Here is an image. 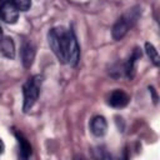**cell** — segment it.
Instances as JSON below:
<instances>
[{
	"mask_svg": "<svg viewBox=\"0 0 160 160\" xmlns=\"http://www.w3.org/2000/svg\"><path fill=\"white\" fill-rule=\"evenodd\" d=\"M49 45L59 61L62 64L76 65L79 60V45L74 32L62 26L52 28L48 34Z\"/></svg>",
	"mask_w": 160,
	"mask_h": 160,
	"instance_id": "6da1fadb",
	"label": "cell"
},
{
	"mask_svg": "<svg viewBox=\"0 0 160 160\" xmlns=\"http://www.w3.org/2000/svg\"><path fill=\"white\" fill-rule=\"evenodd\" d=\"M40 88H41V78L40 76H32L30 78L25 85H24V111H29L34 104L36 102L39 94H40Z\"/></svg>",
	"mask_w": 160,
	"mask_h": 160,
	"instance_id": "7a4b0ae2",
	"label": "cell"
},
{
	"mask_svg": "<svg viewBox=\"0 0 160 160\" xmlns=\"http://www.w3.org/2000/svg\"><path fill=\"white\" fill-rule=\"evenodd\" d=\"M135 19H136V16H132L131 12H129V14L121 16V18L115 22V25H114V28H112V38H114L115 40L122 39L124 35L128 32L129 28L131 26V24L135 21Z\"/></svg>",
	"mask_w": 160,
	"mask_h": 160,
	"instance_id": "3957f363",
	"label": "cell"
},
{
	"mask_svg": "<svg viewBox=\"0 0 160 160\" xmlns=\"http://www.w3.org/2000/svg\"><path fill=\"white\" fill-rule=\"evenodd\" d=\"M0 15L5 22L14 24L19 18V9L10 0H4L0 5Z\"/></svg>",
	"mask_w": 160,
	"mask_h": 160,
	"instance_id": "277c9868",
	"label": "cell"
},
{
	"mask_svg": "<svg viewBox=\"0 0 160 160\" xmlns=\"http://www.w3.org/2000/svg\"><path fill=\"white\" fill-rule=\"evenodd\" d=\"M129 101H130L129 95L122 90H114L108 99L109 105H111L112 108H118V109L126 106L129 104Z\"/></svg>",
	"mask_w": 160,
	"mask_h": 160,
	"instance_id": "5b68a950",
	"label": "cell"
},
{
	"mask_svg": "<svg viewBox=\"0 0 160 160\" xmlns=\"http://www.w3.org/2000/svg\"><path fill=\"white\" fill-rule=\"evenodd\" d=\"M34 58H35V46L32 45V42L26 41L21 49V60H22L24 66L30 68L34 61Z\"/></svg>",
	"mask_w": 160,
	"mask_h": 160,
	"instance_id": "8992f818",
	"label": "cell"
},
{
	"mask_svg": "<svg viewBox=\"0 0 160 160\" xmlns=\"http://www.w3.org/2000/svg\"><path fill=\"white\" fill-rule=\"evenodd\" d=\"M90 129L95 136L105 135V132L108 130V124H106L105 118L104 116H95L90 122Z\"/></svg>",
	"mask_w": 160,
	"mask_h": 160,
	"instance_id": "52a82bcc",
	"label": "cell"
},
{
	"mask_svg": "<svg viewBox=\"0 0 160 160\" xmlns=\"http://www.w3.org/2000/svg\"><path fill=\"white\" fill-rule=\"evenodd\" d=\"M0 51L4 56L9 59H14L15 56V45L10 38H2L0 41Z\"/></svg>",
	"mask_w": 160,
	"mask_h": 160,
	"instance_id": "ba28073f",
	"label": "cell"
},
{
	"mask_svg": "<svg viewBox=\"0 0 160 160\" xmlns=\"http://www.w3.org/2000/svg\"><path fill=\"white\" fill-rule=\"evenodd\" d=\"M141 56V52L139 51V49H135L134 51H132V54H131V56L129 58V61H128V64H126V74H128V76L130 78V79H132V76H134V72H135V64H136V61H138V59Z\"/></svg>",
	"mask_w": 160,
	"mask_h": 160,
	"instance_id": "9c48e42d",
	"label": "cell"
},
{
	"mask_svg": "<svg viewBox=\"0 0 160 160\" xmlns=\"http://www.w3.org/2000/svg\"><path fill=\"white\" fill-rule=\"evenodd\" d=\"M18 141H19V146H20V158L22 159H28L31 154V146L28 142V140L21 135V134H16Z\"/></svg>",
	"mask_w": 160,
	"mask_h": 160,
	"instance_id": "30bf717a",
	"label": "cell"
},
{
	"mask_svg": "<svg viewBox=\"0 0 160 160\" xmlns=\"http://www.w3.org/2000/svg\"><path fill=\"white\" fill-rule=\"evenodd\" d=\"M145 50H146L148 56L150 58V60L158 66L159 65V54H158V50L154 48V45L150 44V42H146L145 44Z\"/></svg>",
	"mask_w": 160,
	"mask_h": 160,
	"instance_id": "8fae6325",
	"label": "cell"
},
{
	"mask_svg": "<svg viewBox=\"0 0 160 160\" xmlns=\"http://www.w3.org/2000/svg\"><path fill=\"white\" fill-rule=\"evenodd\" d=\"M12 2L20 11H26L31 6V0H12Z\"/></svg>",
	"mask_w": 160,
	"mask_h": 160,
	"instance_id": "7c38bea8",
	"label": "cell"
},
{
	"mask_svg": "<svg viewBox=\"0 0 160 160\" xmlns=\"http://www.w3.org/2000/svg\"><path fill=\"white\" fill-rule=\"evenodd\" d=\"M2 151H4V142H2L1 139H0V155L2 154Z\"/></svg>",
	"mask_w": 160,
	"mask_h": 160,
	"instance_id": "4fadbf2b",
	"label": "cell"
},
{
	"mask_svg": "<svg viewBox=\"0 0 160 160\" xmlns=\"http://www.w3.org/2000/svg\"><path fill=\"white\" fill-rule=\"evenodd\" d=\"M2 40V30H1V28H0V41Z\"/></svg>",
	"mask_w": 160,
	"mask_h": 160,
	"instance_id": "5bb4252c",
	"label": "cell"
},
{
	"mask_svg": "<svg viewBox=\"0 0 160 160\" xmlns=\"http://www.w3.org/2000/svg\"><path fill=\"white\" fill-rule=\"evenodd\" d=\"M1 2H2V1H0V5H1Z\"/></svg>",
	"mask_w": 160,
	"mask_h": 160,
	"instance_id": "9a60e30c",
	"label": "cell"
}]
</instances>
